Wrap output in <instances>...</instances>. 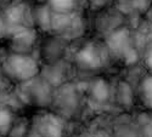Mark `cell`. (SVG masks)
<instances>
[{
  "mask_svg": "<svg viewBox=\"0 0 152 137\" xmlns=\"http://www.w3.org/2000/svg\"><path fill=\"white\" fill-rule=\"evenodd\" d=\"M51 1H53L55 7L60 9V10H66L73 5L74 0H51Z\"/></svg>",
  "mask_w": 152,
  "mask_h": 137,
  "instance_id": "obj_4",
  "label": "cell"
},
{
  "mask_svg": "<svg viewBox=\"0 0 152 137\" xmlns=\"http://www.w3.org/2000/svg\"><path fill=\"white\" fill-rule=\"evenodd\" d=\"M147 63H148L150 67H152V51L150 52V55H148V57H147Z\"/></svg>",
  "mask_w": 152,
  "mask_h": 137,
  "instance_id": "obj_5",
  "label": "cell"
},
{
  "mask_svg": "<svg viewBox=\"0 0 152 137\" xmlns=\"http://www.w3.org/2000/svg\"><path fill=\"white\" fill-rule=\"evenodd\" d=\"M94 95L99 99H105L107 97V88L104 81H97L94 86Z\"/></svg>",
  "mask_w": 152,
  "mask_h": 137,
  "instance_id": "obj_2",
  "label": "cell"
},
{
  "mask_svg": "<svg viewBox=\"0 0 152 137\" xmlns=\"http://www.w3.org/2000/svg\"><path fill=\"white\" fill-rule=\"evenodd\" d=\"M151 128H152V125H151Z\"/></svg>",
  "mask_w": 152,
  "mask_h": 137,
  "instance_id": "obj_6",
  "label": "cell"
},
{
  "mask_svg": "<svg viewBox=\"0 0 152 137\" xmlns=\"http://www.w3.org/2000/svg\"><path fill=\"white\" fill-rule=\"evenodd\" d=\"M80 59L85 62V65L88 66H99L100 63V59L97 58L96 54L94 52V50L93 49H85L82 51L80 54Z\"/></svg>",
  "mask_w": 152,
  "mask_h": 137,
  "instance_id": "obj_1",
  "label": "cell"
},
{
  "mask_svg": "<svg viewBox=\"0 0 152 137\" xmlns=\"http://www.w3.org/2000/svg\"><path fill=\"white\" fill-rule=\"evenodd\" d=\"M144 92L147 103L152 106V78H148L144 81Z\"/></svg>",
  "mask_w": 152,
  "mask_h": 137,
  "instance_id": "obj_3",
  "label": "cell"
}]
</instances>
